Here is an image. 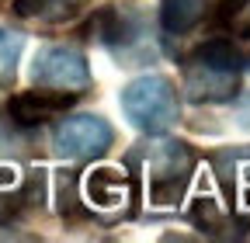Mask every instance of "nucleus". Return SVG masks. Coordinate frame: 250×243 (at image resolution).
<instances>
[{
	"label": "nucleus",
	"instance_id": "nucleus-13",
	"mask_svg": "<svg viewBox=\"0 0 250 243\" xmlns=\"http://www.w3.org/2000/svg\"><path fill=\"white\" fill-rule=\"evenodd\" d=\"M188 219H191V226H198V229L208 233V236H219V233L229 226L223 205H219L215 198H198V202H191V208H188Z\"/></svg>",
	"mask_w": 250,
	"mask_h": 243
},
{
	"label": "nucleus",
	"instance_id": "nucleus-16",
	"mask_svg": "<svg viewBox=\"0 0 250 243\" xmlns=\"http://www.w3.org/2000/svg\"><path fill=\"white\" fill-rule=\"evenodd\" d=\"M243 202H247V205H250V188H243Z\"/></svg>",
	"mask_w": 250,
	"mask_h": 243
},
{
	"label": "nucleus",
	"instance_id": "nucleus-14",
	"mask_svg": "<svg viewBox=\"0 0 250 243\" xmlns=\"http://www.w3.org/2000/svg\"><path fill=\"white\" fill-rule=\"evenodd\" d=\"M215 21L236 39H250V0H223L215 7Z\"/></svg>",
	"mask_w": 250,
	"mask_h": 243
},
{
	"label": "nucleus",
	"instance_id": "nucleus-4",
	"mask_svg": "<svg viewBox=\"0 0 250 243\" xmlns=\"http://www.w3.org/2000/svg\"><path fill=\"white\" fill-rule=\"evenodd\" d=\"M122 111L136 129L156 136L167 132L174 122L181 118V104H177V87L170 77L164 73H146L136 77L122 87Z\"/></svg>",
	"mask_w": 250,
	"mask_h": 243
},
{
	"label": "nucleus",
	"instance_id": "nucleus-6",
	"mask_svg": "<svg viewBox=\"0 0 250 243\" xmlns=\"http://www.w3.org/2000/svg\"><path fill=\"white\" fill-rule=\"evenodd\" d=\"M115 142V129L101 115H66L52 129V149L66 160H94V157H104Z\"/></svg>",
	"mask_w": 250,
	"mask_h": 243
},
{
	"label": "nucleus",
	"instance_id": "nucleus-15",
	"mask_svg": "<svg viewBox=\"0 0 250 243\" xmlns=\"http://www.w3.org/2000/svg\"><path fill=\"white\" fill-rule=\"evenodd\" d=\"M21 45H24V39H21L18 32H7V28H0V87H11V83H14Z\"/></svg>",
	"mask_w": 250,
	"mask_h": 243
},
{
	"label": "nucleus",
	"instance_id": "nucleus-9",
	"mask_svg": "<svg viewBox=\"0 0 250 243\" xmlns=\"http://www.w3.org/2000/svg\"><path fill=\"white\" fill-rule=\"evenodd\" d=\"M90 7V0H14V14L39 24H70Z\"/></svg>",
	"mask_w": 250,
	"mask_h": 243
},
{
	"label": "nucleus",
	"instance_id": "nucleus-2",
	"mask_svg": "<svg viewBox=\"0 0 250 243\" xmlns=\"http://www.w3.org/2000/svg\"><path fill=\"white\" fill-rule=\"evenodd\" d=\"M87 39H98L118 66H143L156 59V35L143 0H111L87 21Z\"/></svg>",
	"mask_w": 250,
	"mask_h": 243
},
{
	"label": "nucleus",
	"instance_id": "nucleus-1",
	"mask_svg": "<svg viewBox=\"0 0 250 243\" xmlns=\"http://www.w3.org/2000/svg\"><path fill=\"white\" fill-rule=\"evenodd\" d=\"M195 163H198L195 149L181 139H167V136L146 139L129 153V167L139 184L143 181L149 184V205H156V208H170L184 198Z\"/></svg>",
	"mask_w": 250,
	"mask_h": 243
},
{
	"label": "nucleus",
	"instance_id": "nucleus-10",
	"mask_svg": "<svg viewBox=\"0 0 250 243\" xmlns=\"http://www.w3.org/2000/svg\"><path fill=\"white\" fill-rule=\"evenodd\" d=\"M42 195H45V170H31L14 195H0V223L21 219L28 212L42 208Z\"/></svg>",
	"mask_w": 250,
	"mask_h": 243
},
{
	"label": "nucleus",
	"instance_id": "nucleus-3",
	"mask_svg": "<svg viewBox=\"0 0 250 243\" xmlns=\"http://www.w3.org/2000/svg\"><path fill=\"white\" fill-rule=\"evenodd\" d=\"M247 56L233 39H208L184 59V94L198 104L233 101Z\"/></svg>",
	"mask_w": 250,
	"mask_h": 243
},
{
	"label": "nucleus",
	"instance_id": "nucleus-7",
	"mask_svg": "<svg viewBox=\"0 0 250 243\" xmlns=\"http://www.w3.org/2000/svg\"><path fill=\"white\" fill-rule=\"evenodd\" d=\"M80 94H59V90H28V94H14L7 101V118L14 122L18 129H35V125H45L49 118L62 115Z\"/></svg>",
	"mask_w": 250,
	"mask_h": 243
},
{
	"label": "nucleus",
	"instance_id": "nucleus-11",
	"mask_svg": "<svg viewBox=\"0 0 250 243\" xmlns=\"http://www.w3.org/2000/svg\"><path fill=\"white\" fill-rule=\"evenodd\" d=\"M208 0H164L160 4V24L167 35H188L198 28L208 14Z\"/></svg>",
	"mask_w": 250,
	"mask_h": 243
},
{
	"label": "nucleus",
	"instance_id": "nucleus-12",
	"mask_svg": "<svg viewBox=\"0 0 250 243\" xmlns=\"http://www.w3.org/2000/svg\"><path fill=\"white\" fill-rule=\"evenodd\" d=\"M77 188H80V177L73 170H62L59 181H56V198H59V216L66 219V223H80L87 216V208H83Z\"/></svg>",
	"mask_w": 250,
	"mask_h": 243
},
{
	"label": "nucleus",
	"instance_id": "nucleus-8",
	"mask_svg": "<svg viewBox=\"0 0 250 243\" xmlns=\"http://www.w3.org/2000/svg\"><path fill=\"white\" fill-rule=\"evenodd\" d=\"M83 188H87V198L98 205V208H115V205H122V198H125V191H132L136 198H139V181H136V174H129L125 177L122 170H115V167H94V170H87V177H83Z\"/></svg>",
	"mask_w": 250,
	"mask_h": 243
},
{
	"label": "nucleus",
	"instance_id": "nucleus-5",
	"mask_svg": "<svg viewBox=\"0 0 250 243\" xmlns=\"http://www.w3.org/2000/svg\"><path fill=\"white\" fill-rule=\"evenodd\" d=\"M31 80H35V87L59 90V94H83L90 87L87 56L73 45H45L35 52Z\"/></svg>",
	"mask_w": 250,
	"mask_h": 243
}]
</instances>
